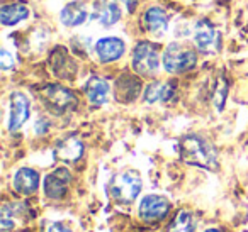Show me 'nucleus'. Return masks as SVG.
Listing matches in <instances>:
<instances>
[{
	"label": "nucleus",
	"instance_id": "obj_1",
	"mask_svg": "<svg viewBox=\"0 0 248 232\" xmlns=\"http://www.w3.org/2000/svg\"><path fill=\"white\" fill-rule=\"evenodd\" d=\"M180 158L186 163L211 171L217 168V158L214 149L199 136H186L180 141Z\"/></svg>",
	"mask_w": 248,
	"mask_h": 232
},
{
	"label": "nucleus",
	"instance_id": "obj_2",
	"mask_svg": "<svg viewBox=\"0 0 248 232\" xmlns=\"http://www.w3.org/2000/svg\"><path fill=\"white\" fill-rule=\"evenodd\" d=\"M141 178L136 171H121L110 180L109 183V193L114 200L121 203H131L141 191Z\"/></svg>",
	"mask_w": 248,
	"mask_h": 232
},
{
	"label": "nucleus",
	"instance_id": "obj_3",
	"mask_svg": "<svg viewBox=\"0 0 248 232\" xmlns=\"http://www.w3.org/2000/svg\"><path fill=\"white\" fill-rule=\"evenodd\" d=\"M43 103L51 110L53 114H65L68 110L75 109L77 97L68 88H63L60 85H48L39 92Z\"/></svg>",
	"mask_w": 248,
	"mask_h": 232
},
{
	"label": "nucleus",
	"instance_id": "obj_4",
	"mask_svg": "<svg viewBox=\"0 0 248 232\" xmlns=\"http://www.w3.org/2000/svg\"><path fill=\"white\" fill-rule=\"evenodd\" d=\"M197 61V56L189 48H184L182 44L172 43L163 53V66L169 73H182L194 68Z\"/></svg>",
	"mask_w": 248,
	"mask_h": 232
},
{
	"label": "nucleus",
	"instance_id": "obj_5",
	"mask_svg": "<svg viewBox=\"0 0 248 232\" xmlns=\"http://www.w3.org/2000/svg\"><path fill=\"white\" fill-rule=\"evenodd\" d=\"M136 0H99L92 17L102 26H112L123 17V11L131 12Z\"/></svg>",
	"mask_w": 248,
	"mask_h": 232
},
{
	"label": "nucleus",
	"instance_id": "obj_6",
	"mask_svg": "<svg viewBox=\"0 0 248 232\" xmlns=\"http://www.w3.org/2000/svg\"><path fill=\"white\" fill-rule=\"evenodd\" d=\"M158 53L156 48L150 43H140L136 44L133 53V68L141 76H153L158 72Z\"/></svg>",
	"mask_w": 248,
	"mask_h": 232
},
{
	"label": "nucleus",
	"instance_id": "obj_7",
	"mask_svg": "<svg viewBox=\"0 0 248 232\" xmlns=\"http://www.w3.org/2000/svg\"><path fill=\"white\" fill-rule=\"evenodd\" d=\"M194 43H196L197 49L204 55H214L219 51L221 48V39L219 32L209 24V22H199L194 31Z\"/></svg>",
	"mask_w": 248,
	"mask_h": 232
},
{
	"label": "nucleus",
	"instance_id": "obj_8",
	"mask_svg": "<svg viewBox=\"0 0 248 232\" xmlns=\"http://www.w3.org/2000/svg\"><path fill=\"white\" fill-rule=\"evenodd\" d=\"M170 202L160 195H148L140 203V217L145 222H158L169 214Z\"/></svg>",
	"mask_w": 248,
	"mask_h": 232
},
{
	"label": "nucleus",
	"instance_id": "obj_9",
	"mask_svg": "<svg viewBox=\"0 0 248 232\" xmlns=\"http://www.w3.org/2000/svg\"><path fill=\"white\" fill-rule=\"evenodd\" d=\"M72 181V173L66 168H58L45 178V195L51 200L63 198Z\"/></svg>",
	"mask_w": 248,
	"mask_h": 232
},
{
	"label": "nucleus",
	"instance_id": "obj_10",
	"mask_svg": "<svg viewBox=\"0 0 248 232\" xmlns=\"http://www.w3.org/2000/svg\"><path fill=\"white\" fill-rule=\"evenodd\" d=\"M29 110H31V103L29 99L21 92H14L11 95V120H9V129L12 132L19 130L22 124L28 120Z\"/></svg>",
	"mask_w": 248,
	"mask_h": 232
},
{
	"label": "nucleus",
	"instance_id": "obj_11",
	"mask_svg": "<svg viewBox=\"0 0 248 232\" xmlns=\"http://www.w3.org/2000/svg\"><path fill=\"white\" fill-rule=\"evenodd\" d=\"M124 49H126V46H124L123 39L119 38H102L95 44L97 56L102 63H110L119 59L124 55Z\"/></svg>",
	"mask_w": 248,
	"mask_h": 232
},
{
	"label": "nucleus",
	"instance_id": "obj_12",
	"mask_svg": "<svg viewBox=\"0 0 248 232\" xmlns=\"http://www.w3.org/2000/svg\"><path fill=\"white\" fill-rule=\"evenodd\" d=\"M55 154L58 160L73 163V161L82 158L83 144H82V141L77 139L75 136H70V137H66V139L60 141L58 146H56V149H55Z\"/></svg>",
	"mask_w": 248,
	"mask_h": 232
},
{
	"label": "nucleus",
	"instance_id": "obj_13",
	"mask_svg": "<svg viewBox=\"0 0 248 232\" xmlns=\"http://www.w3.org/2000/svg\"><path fill=\"white\" fill-rule=\"evenodd\" d=\"M39 187V174L38 171L31 168H21L14 176V188L21 195H31Z\"/></svg>",
	"mask_w": 248,
	"mask_h": 232
},
{
	"label": "nucleus",
	"instance_id": "obj_14",
	"mask_svg": "<svg viewBox=\"0 0 248 232\" xmlns=\"http://www.w3.org/2000/svg\"><path fill=\"white\" fill-rule=\"evenodd\" d=\"M141 83L135 76L124 75L116 82V99L119 102H133L140 95Z\"/></svg>",
	"mask_w": 248,
	"mask_h": 232
},
{
	"label": "nucleus",
	"instance_id": "obj_15",
	"mask_svg": "<svg viewBox=\"0 0 248 232\" xmlns=\"http://www.w3.org/2000/svg\"><path fill=\"white\" fill-rule=\"evenodd\" d=\"M85 93L92 105H102L109 97V83L99 76H92L85 85Z\"/></svg>",
	"mask_w": 248,
	"mask_h": 232
},
{
	"label": "nucleus",
	"instance_id": "obj_16",
	"mask_svg": "<svg viewBox=\"0 0 248 232\" xmlns=\"http://www.w3.org/2000/svg\"><path fill=\"white\" fill-rule=\"evenodd\" d=\"M29 17V9L24 4L4 5L0 11V22L4 26H14Z\"/></svg>",
	"mask_w": 248,
	"mask_h": 232
},
{
	"label": "nucleus",
	"instance_id": "obj_17",
	"mask_svg": "<svg viewBox=\"0 0 248 232\" xmlns=\"http://www.w3.org/2000/svg\"><path fill=\"white\" fill-rule=\"evenodd\" d=\"M87 21V11L82 4L78 2H72V4L65 5L62 11V22L65 26H80Z\"/></svg>",
	"mask_w": 248,
	"mask_h": 232
},
{
	"label": "nucleus",
	"instance_id": "obj_18",
	"mask_svg": "<svg viewBox=\"0 0 248 232\" xmlns=\"http://www.w3.org/2000/svg\"><path fill=\"white\" fill-rule=\"evenodd\" d=\"M173 88L170 83H162V82H153L146 87L145 90V102L155 103V102H167L172 97Z\"/></svg>",
	"mask_w": 248,
	"mask_h": 232
},
{
	"label": "nucleus",
	"instance_id": "obj_19",
	"mask_svg": "<svg viewBox=\"0 0 248 232\" xmlns=\"http://www.w3.org/2000/svg\"><path fill=\"white\" fill-rule=\"evenodd\" d=\"M143 21H145L146 29H148L150 32H153V34H160V32H163L167 29V15H165V12L158 7L148 9V11L145 12Z\"/></svg>",
	"mask_w": 248,
	"mask_h": 232
},
{
	"label": "nucleus",
	"instance_id": "obj_20",
	"mask_svg": "<svg viewBox=\"0 0 248 232\" xmlns=\"http://www.w3.org/2000/svg\"><path fill=\"white\" fill-rule=\"evenodd\" d=\"M194 231H196V224H194V217L189 210H180L169 227V232H194Z\"/></svg>",
	"mask_w": 248,
	"mask_h": 232
},
{
	"label": "nucleus",
	"instance_id": "obj_21",
	"mask_svg": "<svg viewBox=\"0 0 248 232\" xmlns=\"http://www.w3.org/2000/svg\"><path fill=\"white\" fill-rule=\"evenodd\" d=\"M14 63H16L14 56H12L7 49H2V51H0V65H2V68L4 70L14 68Z\"/></svg>",
	"mask_w": 248,
	"mask_h": 232
},
{
	"label": "nucleus",
	"instance_id": "obj_22",
	"mask_svg": "<svg viewBox=\"0 0 248 232\" xmlns=\"http://www.w3.org/2000/svg\"><path fill=\"white\" fill-rule=\"evenodd\" d=\"M48 232H72V229H70L68 225L62 224V222H56V224L49 225Z\"/></svg>",
	"mask_w": 248,
	"mask_h": 232
},
{
	"label": "nucleus",
	"instance_id": "obj_23",
	"mask_svg": "<svg viewBox=\"0 0 248 232\" xmlns=\"http://www.w3.org/2000/svg\"><path fill=\"white\" fill-rule=\"evenodd\" d=\"M206 232H221V231H217V229H207Z\"/></svg>",
	"mask_w": 248,
	"mask_h": 232
}]
</instances>
